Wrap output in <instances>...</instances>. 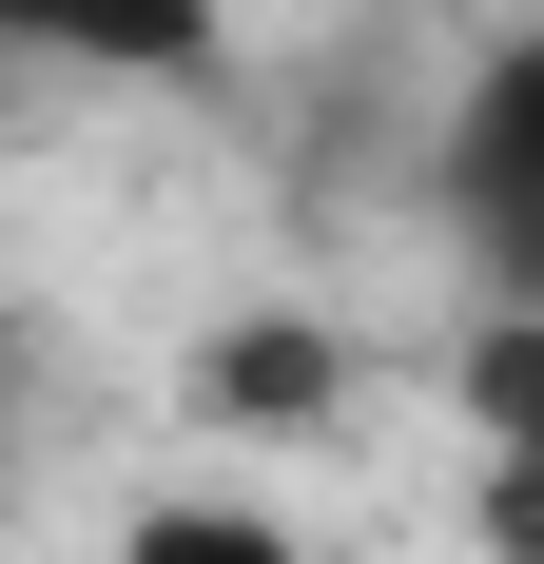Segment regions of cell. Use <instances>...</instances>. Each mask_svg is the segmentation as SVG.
Instances as JSON below:
<instances>
[{
    "instance_id": "1",
    "label": "cell",
    "mask_w": 544,
    "mask_h": 564,
    "mask_svg": "<svg viewBox=\"0 0 544 564\" xmlns=\"http://www.w3.org/2000/svg\"><path fill=\"white\" fill-rule=\"evenodd\" d=\"M428 215L467 253V312H544V20L467 40V78L428 117Z\"/></svg>"
},
{
    "instance_id": "2",
    "label": "cell",
    "mask_w": 544,
    "mask_h": 564,
    "mask_svg": "<svg viewBox=\"0 0 544 564\" xmlns=\"http://www.w3.org/2000/svg\"><path fill=\"white\" fill-rule=\"evenodd\" d=\"M447 448H467V545L544 564V312H467L447 332Z\"/></svg>"
},
{
    "instance_id": "3",
    "label": "cell",
    "mask_w": 544,
    "mask_h": 564,
    "mask_svg": "<svg viewBox=\"0 0 544 564\" xmlns=\"http://www.w3.org/2000/svg\"><path fill=\"white\" fill-rule=\"evenodd\" d=\"M330 409H350V332L330 312H215L175 350V429H215V448H312Z\"/></svg>"
},
{
    "instance_id": "4",
    "label": "cell",
    "mask_w": 544,
    "mask_h": 564,
    "mask_svg": "<svg viewBox=\"0 0 544 564\" xmlns=\"http://www.w3.org/2000/svg\"><path fill=\"white\" fill-rule=\"evenodd\" d=\"M0 40L117 98H233V0H0Z\"/></svg>"
},
{
    "instance_id": "5",
    "label": "cell",
    "mask_w": 544,
    "mask_h": 564,
    "mask_svg": "<svg viewBox=\"0 0 544 564\" xmlns=\"http://www.w3.org/2000/svg\"><path fill=\"white\" fill-rule=\"evenodd\" d=\"M117 564H312V525H272L253 487H137L117 507Z\"/></svg>"
}]
</instances>
